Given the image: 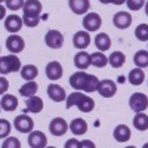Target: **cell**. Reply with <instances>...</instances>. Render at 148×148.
I'll return each instance as SVG.
<instances>
[{"label": "cell", "mask_w": 148, "mask_h": 148, "mask_svg": "<svg viewBox=\"0 0 148 148\" xmlns=\"http://www.w3.org/2000/svg\"><path fill=\"white\" fill-rule=\"evenodd\" d=\"M45 43L46 46L52 47V49H59L64 45V36L58 30H49L45 36Z\"/></svg>", "instance_id": "cell-6"}, {"label": "cell", "mask_w": 148, "mask_h": 148, "mask_svg": "<svg viewBox=\"0 0 148 148\" xmlns=\"http://www.w3.org/2000/svg\"><path fill=\"white\" fill-rule=\"evenodd\" d=\"M47 145V138L46 135L40 130H33L30 132L28 136V147L31 148H45Z\"/></svg>", "instance_id": "cell-11"}, {"label": "cell", "mask_w": 148, "mask_h": 148, "mask_svg": "<svg viewBox=\"0 0 148 148\" xmlns=\"http://www.w3.org/2000/svg\"><path fill=\"white\" fill-rule=\"evenodd\" d=\"M47 95H49V98H51L53 102H62V101L67 99V96H68L65 93V90L56 83H52V84L47 86Z\"/></svg>", "instance_id": "cell-13"}, {"label": "cell", "mask_w": 148, "mask_h": 148, "mask_svg": "<svg viewBox=\"0 0 148 148\" xmlns=\"http://www.w3.org/2000/svg\"><path fill=\"white\" fill-rule=\"evenodd\" d=\"M127 80L130 84L133 86H141L145 80V73L142 71V68L136 67V68H133L130 73H129V76H127Z\"/></svg>", "instance_id": "cell-21"}, {"label": "cell", "mask_w": 148, "mask_h": 148, "mask_svg": "<svg viewBox=\"0 0 148 148\" xmlns=\"http://www.w3.org/2000/svg\"><path fill=\"white\" fill-rule=\"evenodd\" d=\"M74 65H76L79 70H86L89 68V65H92V58L88 52L80 51L76 56H74Z\"/></svg>", "instance_id": "cell-19"}, {"label": "cell", "mask_w": 148, "mask_h": 148, "mask_svg": "<svg viewBox=\"0 0 148 148\" xmlns=\"http://www.w3.org/2000/svg\"><path fill=\"white\" fill-rule=\"evenodd\" d=\"M101 25H102V19H101V16L98 14H95V12H89L88 15H84L83 27L86 28V31H89V33L98 31Z\"/></svg>", "instance_id": "cell-5"}, {"label": "cell", "mask_w": 148, "mask_h": 148, "mask_svg": "<svg viewBox=\"0 0 148 148\" xmlns=\"http://www.w3.org/2000/svg\"><path fill=\"white\" fill-rule=\"evenodd\" d=\"M73 45L77 49H86L90 45V36L89 31H77L73 36Z\"/></svg>", "instance_id": "cell-18"}, {"label": "cell", "mask_w": 148, "mask_h": 148, "mask_svg": "<svg viewBox=\"0 0 148 148\" xmlns=\"http://www.w3.org/2000/svg\"><path fill=\"white\" fill-rule=\"evenodd\" d=\"M90 58H92V65H95L96 68H102V67H105V65L108 64V58H107L101 51L92 53Z\"/></svg>", "instance_id": "cell-31"}, {"label": "cell", "mask_w": 148, "mask_h": 148, "mask_svg": "<svg viewBox=\"0 0 148 148\" xmlns=\"http://www.w3.org/2000/svg\"><path fill=\"white\" fill-rule=\"evenodd\" d=\"M21 68H22L21 67V61L18 59V56L15 53L0 58V73H2V76L9 74V73L19 71Z\"/></svg>", "instance_id": "cell-2"}, {"label": "cell", "mask_w": 148, "mask_h": 148, "mask_svg": "<svg viewBox=\"0 0 148 148\" xmlns=\"http://www.w3.org/2000/svg\"><path fill=\"white\" fill-rule=\"evenodd\" d=\"M21 142L16 138H6V141L2 144V148H19Z\"/></svg>", "instance_id": "cell-36"}, {"label": "cell", "mask_w": 148, "mask_h": 148, "mask_svg": "<svg viewBox=\"0 0 148 148\" xmlns=\"http://www.w3.org/2000/svg\"><path fill=\"white\" fill-rule=\"evenodd\" d=\"M135 36L141 42H148V24H139L135 30Z\"/></svg>", "instance_id": "cell-33"}, {"label": "cell", "mask_w": 148, "mask_h": 148, "mask_svg": "<svg viewBox=\"0 0 148 148\" xmlns=\"http://www.w3.org/2000/svg\"><path fill=\"white\" fill-rule=\"evenodd\" d=\"M88 76H89V74L84 73V71H77V73H74L73 76L70 77V86H71L74 90H84Z\"/></svg>", "instance_id": "cell-14"}, {"label": "cell", "mask_w": 148, "mask_h": 148, "mask_svg": "<svg viewBox=\"0 0 148 148\" xmlns=\"http://www.w3.org/2000/svg\"><path fill=\"white\" fill-rule=\"evenodd\" d=\"M3 25H5L6 31H9V33H12V34H15V33H18V31L22 28L24 21H22L21 16H18V15H15V14H12V15L6 16V19H5V22H3Z\"/></svg>", "instance_id": "cell-10"}, {"label": "cell", "mask_w": 148, "mask_h": 148, "mask_svg": "<svg viewBox=\"0 0 148 148\" xmlns=\"http://www.w3.org/2000/svg\"><path fill=\"white\" fill-rule=\"evenodd\" d=\"M37 90H39V84H37L34 80H31V82H28V83H25V84H22V86H21L19 95L25 96V98H30V96L36 95Z\"/></svg>", "instance_id": "cell-28"}, {"label": "cell", "mask_w": 148, "mask_h": 148, "mask_svg": "<svg viewBox=\"0 0 148 148\" xmlns=\"http://www.w3.org/2000/svg\"><path fill=\"white\" fill-rule=\"evenodd\" d=\"M37 76H39V70H37L36 65L33 64H27V65H24L21 68V77L24 80H27V82H31L34 80Z\"/></svg>", "instance_id": "cell-25"}, {"label": "cell", "mask_w": 148, "mask_h": 148, "mask_svg": "<svg viewBox=\"0 0 148 148\" xmlns=\"http://www.w3.org/2000/svg\"><path fill=\"white\" fill-rule=\"evenodd\" d=\"M3 2H5V0H3Z\"/></svg>", "instance_id": "cell-44"}, {"label": "cell", "mask_w": 148, "mask_h": 148, "mask_svg": "<svg viewBox=\"0 0 148 148\" xmlns=\"http://www.w3.org/2000/svg\"><path fill=\"white\" fill-rule=\"evenodd\" d=\"M95 46L99 49L101 52H105L110 49L111 46V39L107 33H99L96 37H95Z\"/></svg>", "instance_id": "cell-23"}, {"label": "cell", "mask_w": 148, "mask_h": 148, "mask_svg": "<svg viewBox=\"0 0 148 148\" xmlns=\"http://www.w3.org/2000/svg\"><path fill=\"white\" fill-rule=\"evenodd\" d=\"M64 147H65V148H77V147H80V142H79L77 139H70V141L65 142Z\"/></svg>", "instance_id": "cell-39"}, {"label": "cell", "mask_w": 148, "mask_h": 148, "mask_svg": "<svg viewBox=\"0 0 148 148\" xmlns=\"http://www.w3.org/2000/svg\"><path fill=\"white\" fill-rule=\"evenodd\" d=\"M125 62H126V56H125V53L120 52V51L113 52L110 55V58H108V64L113 68H120V67L125 65Z\"/></svg>", "instance_id": "cell-26"}, {"label": "cell", "mask_w": 148, "mask_h": 148, "mask_svg": "<svg viewBox=\"0 0 148 148\" xmlns=\"http://www.w3.org/2000/svg\"><path fill=\"white\" fill-rule=\"evenodd\" d=\"M25 107H27V111L37 114V113H40V111L43 110V101H42V98H39L37 95H33V96L27 98Z\"/></svg>", "instance_id": "cell-20"}, {"label": "cell", "mask_w": 148, "mask_h": 148, "mask_svg": "<svg viewBox=\"0 0 148 148\" xmlns=\"http://www.w3.org/2000/svg\"><path fill=\"white\" fill-rule=\"evenodd\" d=\"M24 16L28 18H40L42 14V3L39 0H25V5L22 8Z\"/></svg>", "instance_id": "cell-8"}, {"label": "cell", "mask_w": 148, "mask_h": 148, "mask_svg": "<svg viewBox=\"0 0 148 148\" xmlns=\"http://www.w3.org/2000/svg\"><path fill=\"white\" fill-rule=\"evenodd\" d=\"M133 126L138 130H147L148 129V116L144 113H136L133 119Z\"/></svg>", "instance_id": "cell-30"}, {"label": "cell", "mask_w": 148, "mask_h": 148, "mask_svg": "<svg viewBox=\"0 0 148 148\" xmlns=\"http://www.w3.org/2000/svg\"><path fill=\"white\" fill-rule=\"evenodd\" d=\"M22 21L27 27H37L40 22V18H28V16H24L22 15Z\"/></svg>", "instance_id": "cell-38"}, {"label": "cell", "mask_w": 148, "mask_h": 148, "mask_svg": "<svg viewBox=\"0 0 148 148\" xmlns=\"http://www.w3.org/2000/svg\"><path fill=\"white\" fill-rule=\"evenodd\" d=\"M24 47H25V42L21 36L12 34L6 39V49L10 53H19L24 51Z\"/></svg>", "instance_id": "cell-7"}, {"label": "cell", "mask_w": 148, "mask_h": 148, "mask_svg": "<svg viewBox=\"0 0 148 148\" xmlns=\"http://www.w3.org/2000/svg\"><path fill=\"white\" fill-rule=\"evenodd\" d=\"M9 132H10V123L8 120L2 119V120H0V138L5 139L9 135Z\"/></svg>", "instance_id": "cell-35"}, {"label": "cell", "mask_w": 148, "mask_h": 148, "mask_svg": "<svg viewBox=\"0 0 148 148\" xmlns=\"http://www.w3.org/2000/svg\"><path fill=\"white\" fill-rule=\"evenodd\" d=\"M126 3L130 10H139L145 5V0H126Z\"/></svg>", "instance_id": "cell-37"}, {"label": "cell", "mask_w": 148, "mask_h": 148, "mask_svg": "<svg viewBox=\"0 0 148 148\" xmlns=\"http://www.w3.org/2000/svg\"><path fill=\"white\" fill-rule=\"evenodd\" d=\"M99 3H104V5H108V3H113V0H99Z\"/></svg>", "instance_id": "cell-42"}, {"label": "cell", "mask_w": 148, "mask_h": 148, "mask_svg": "<svg viewBox=\"0 0 148 148\" xmlns=\"http://www.w3.org/2000/svg\"><path fill=\"white\" fill-rule=\"evenodd\" d=\"M49 130H51V133L53 136H62V135H65V132L68 130V125L64 119L55 117L51 121V125H49Z\"/></svg>", "instance_id": "cell-12"}, {"label": "cell", "mask_w": 148, "mask_h": 148, "mask_svg": "<svg viewBox=\"0 0 148 148\" xmlns=\"http://www.w3.org/2000/svg\"><path fill=\"white\" fill-rule=\"evenodd\" d=\"M68 6L76 15H83L90 9L89 0H68Z\"/></svg>", "instance_id": "cell-17"}, {"label": "cell", "mask_w": 148, "mask_h": 148, "mask_svg": "<svg viewBox=\"0 0 148 148\" xmlns=\"http://www.w3.org/2000/svg\"><path fill=\"white\" fill-rule=\"evenodd\" d=\"M14 126L16 130H19L21 133H30L34 129V121L31 117H28L27 114H21L18 117H15L14 120Z\"/></svg>", "instance_id": "cell-4"}, {"label": "cell", "mask_w": 148, "mask_h": 148, "mask_svg": "<svg viewBox=\"0 0 148 148\" xmlns=\"http://www.w3.org/2000/svg\"><path fill=\"white\" fill-rule=\"evenodd\" d=\"M0 105H2V110L5 111H14L18 107V98L15 95H3Z\"/></svg>", "instance_id": "cell-27"}, {"label": "cell", "mask_w": 148, "mask_h": 148, "mask_svg": "<svg viewBox=\"0 0 148 148\" xmlns=\"http://www.w3.org/2000/svg\"><path fill=\"white\" fill-rule=\"evenodd\" d=\"M145 14H147V15H148V2H147V3H145Z\"/></svg>", "instance_id": "cell-43"}, {"label": "cell", "mask_w": 148, "mask_h": 148, "mask_svg": "<svg viewBox=\"0 0 148 148\" xmlns=\"http://www.w3.org/2000/svg\"><path fill=\"white\" fill-rule=\"evenodd\" d=\"M114 138L117 142H127L130 139V129L126 125H119L114 129Z\"/></svg>", "instance_id": "cell-22"}, {"label": "cell", "mask_w": 148, "mask_h": 148, "mask_svg": "<svg viewBox=\"0 0 148 148\" xmlns=\"http://www.w3.org/2000/svg\"><path fill=\"white\" fill-rule=\"evenodd\" d=\"M129 107L135 111V113H142L148 108V96L138 92V93H133L129 98Z\"/></svg>", "instance_id": "cell-3"}, {"label": "cell", "mask_w": 148, "mask_h": 148, "mask_svg": "<svg viewBox=\"0 0 148 148\" xmlns=\"http://www.w3.org/2000/svg\"><path fill=\"white\" fill-rule=\"evenodd\" d=\"M98 86H99V80H98L96 76L93 74H89L88 76V80H86V86H84V92H98Z\"/></svg>", "instance_id": "cell-32"}, {"label": "cell", "mask_w": 148, "mask_h": 148, "mask_svg": "<svg viewBox=\"0 0 148 148\" xmlns=\"http://www.w3.org/2000/svg\"><path fill=\"white\" fill-rule=\"evenodd\" d=\"M0 86H2V88H0V92L5 93V92L8 90V88H9V82H8L5 77H2V79H0Z\"/></svg>", "instance_id": "cell-40"}, {"label": "cell", "mask_w": 148, "mask_h": 148, "mask_svg": "<svg viewBox=\"0 0 148 148\" xmlns=\"http://www.w3.org/2000/svg\"><path fill=\"white\" fill-rule=\"evenodd\" d=\"M117 92V84L116 82L110 80V79H105V80H101L99 82V86H98V93L104 98H113Z\"/></svg>", "instance_id": "cell-9"}, {"label": "cell", "mask_w": 148, "mask_h": 148, "mask_svg": "<svg viewBox=\"0 0 148 148\" xmlns=\"http://www.w3.org/2000/svg\"><path fill=\"white\" fill-rule=\"evenodd\" d=\"M5 2H6V8L10 10L22 9L24 5H25V0H5Z\"/></svg>", "instance_id": "cell-34"}, {"label": "cell", "mask_w": 148, "mask_h": 148, "mask_svg": "<svg viewBox=\"0 0 148 148\" xmlns=\"http://www.w3.org/2000/svg\"><path fill=\"white\" fill-rule=\"evenodd\" d=\"M62 65H61L58 61H52V62H49L46 65V76L49 80H59L61 77H62Z\"/></svg>", "instance_id": "cell-16"}, {"label": "cell", "mask_w": 148, "mask_h": 148, "mask_svg": "<svg viewBox=\"0 0 148 148\" xmlns=\"http://www.w3.org/2000/svg\"><path fill=\"white\" fill-rule=\"evenodd\" d=\"M125 2H126V0H113V5H117L119 6V5H123Z\"/></svg>", "instance_id": "cell-41"}, {"label": "cell", "mask_w": 148, "mask_h": 148, "mask_svg": "<svg viewBox=\"0 0 148 148\" xmlns=\"http://www.w3.org/2000/svg\"><path fill=\"white\" fill-rule=\"evenodd\" d=\"M67 108L71 107H77L82 113H90L95 107V101L92 99L90 96L83 95L80 90H76L67 96Z\"/></svg>", "instance_id": "cell-1"}, {"label": "cell", "mask_w": 148, "mask_h": 148, "mask_svg": "<svg viewBox=\"0 0 148 148\" xmlns=\"http://www.w3.org/2000/svg\"><path fill=\"white\" fill-rule=\"evenodd\" d=\"M70 130L74 133V135H83L86 133V130H88V123H86L83 119H74L71 123H70Z\"/></svg>", "instance_id": "cell-24"}, {"label": "cell", "mask_w": 148, "mask_h": 148, "mask_svg": "<svg viewBox=\"0 0 148 148\" xmlns=\"http://www.w3.org/2000/svg\"><path fill=\"white\" fill-rule=\"evenodd\" d=\"M113 22L119 30L129 28L130 24H132V15L129 14V12H117V14L113 16Z\"/></svg>", "instance_id": "cell-15"}, {"label": "cell", "mask_w": 148, "mask_h": 148, "mask_svg": "<svg viewBox=\"0 0 148 148\" xmlns=\"http://www.w3.org/2000/svg\"><path fill=\"white\" fill-rule=\"evenodd\" d=\"M133 62L139 68L148 67V51H138L133 55Z\"/></svg>", "instance_id": "cell-29"}]
</instances>
